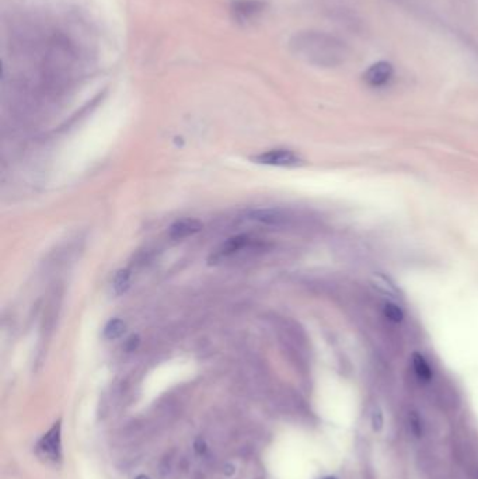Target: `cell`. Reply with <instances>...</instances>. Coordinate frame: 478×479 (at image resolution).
Listing matches in <instances>:
<instances>
[{"mask_svg": "<svg viewBox=\"0 0 478 479\" xmlns=\"http://www.w3.org/2000/svg\"><path fill=\"white\" fill-rule=\"evenodd\" d=\"M326 479H337V478H334V476H328V478H326Z\"/></svg>", "mask_w": 478, "mask_h": 479, "instance_id": "17", "label": "cell"}, {"mask_svg": "<svg viewBox=\"0 0 478 479\" xmlns=\"http://www.w3.org/2000/svg\"><path fill=\"white\" fill-rule=\"evenodd\" d=\"M247 219L272 228L283 226L286 225V221H288V216L276 209H254L248 213Z\"/></svg>", "mask_w": 478, "mask_h": 479, "instance_id": "6", "label": "cell"}, {"mask_svg": "<svg viewBox=\"0 0 478 479\" xmlns=\"http://www.w3.org/2000/svg\"><path fill=\"white\" fill-rule=\"evenodd\" d=\"M383 426H385L383 412H381V409L376 408L372 413V428L374 432H380L381 429H383Z\"/></svg>", "mask_w": 478, "mask_h": 479, "instance_id": "13", "label": "cell"}, {"mask_svg": "<svg viewBox=\"0 0 478 479\" xmlns=\"http://www.w3.org/2000/svg\"><path fill=\"white\" fill-rule=\"evenodd\" d=\"M254 163L272 167H295L300 166L303 160L292 150L288 149H274L252 157Z\"/></svg>", "mask_w": 478, "mask_h": 479, "instance_id": "1", "label": "cell"}, {"mask_svg": "<svg viewBox=\"0 0 478 479\" xmlns=\"http://www.w3.org/2000/svg\"><path fill=\"white\" fill-rule=\"evenodd\" d=\"M202 230V223L197 219H181L174 221L169 229V236L173 240H184Z\"/></svg>", "mask_w": 478, "mask_h": 479, "instance_id": "5", "label": "cell"}, {"mask_svg": "<svg viewBox=\"0 0 478 479\" xmlns=\"http://www.w3.org/2000/svg\"><path fill=\"white\" fill-rule=\"evenodd\" d=\"M59 445H60V440H59V426H55L44 439H43V445L41 449L52 456L56 457L59 453Z\"/></svg>", "mask_w": 478, "mask_h": 479, "instance_id": "8", "label": "cell"}, {"mask_svg": "<svg viewBox=\"0 0 478 479\" xmlns=\"http://www.w3.org/2000/svg\"><path fill=\"white\" fill-rule=\"evenodd\" d=\"M194 449H195V452H197L200 456L205 454V453H206V450H208L206 441H205L202 437H198V439L195 440V443H194Z\"/></svg>", "mask_w": 478, "mask_h": 479, "instance_id": "14", "label": "cell"}, {"mask_svg": "<svg viewBox=\"0 0 478 479\" xmlns=\"http://www.w3.org/2000/svg\"><path fill=\"white\" fill-rule=\"evenodd\" d=\"M254 244V240L250 238L248 236H236V237H230L228 238L225 243H223L215 252V255H212V261L219 262L225 258L233 257V255L241 252L246 248H251Z\"/></svg>", "mask_w": 478, "mask_h": 479, "instance_id": "3", "label": "cell"}, {"mask_svg": "<svg viewBox=\"0 0 478 479\" xmlns=\"http://www.w3.org/2000/svg\"><path fill=\"white\" fill-rule=\"evenodd\" d=\"M383 314L390 319V321H393V323H400L401 319L404 318L403 310H401L397 304H394V303H392V302H387V303L385 304V307H383Z\"/></svg>", "mask_w": 478, "mask_h": 479, "instance_id": "12", "label": "cell"}, {"mask_svg": "<svg viewBox=\"0 0 478 479\" xmlns=\"http://www.w3.org/2000/svg\"><path fill=\"white\" fill-rule=\"evenodd\" d=\"M394 76V66L387 60H379L370 65L363 73V82L370 87H383Z\"/></svg>", "mask_w": 478, "mask_h": 479, "instance_id": "2", "label": "cell"}, {"mask_svg": "<svg viewBox=\"0 0 478 479\" xmlns=\"http://www.w3.org/2000/svg\"><path fill=\"white\" fill-rule=\"evenodd\" d=\"M130 280H131L130 271H126V269L118 271L114 276V280H112V289H114L115 295L125 293L126 289L130 287Z\"/></svg>", "mask_w": 478, "mask_h": 479, "instance_id": "9", "label": "cell"}, {"mask_svg": "<svg viewBox=\"0 0 478 479\" xmlns=\"http://www.w3.org/2000/svg\"><path fill=\"white\" fill-rule=\"evenodd\" d=\"M123 332H125V323L122 321V319H118V318L111 319V321L104 328V336L110 341L118 339Z\"/></svg>", "mask_w": 478, "mask_h": 479, "instance_id": "10", "label": "cell"}, {"mask_svg": "<svg viewBox=\"0 0 478 479\" xmlns=\"http://www.w3.org/2000/svg\"><path fill=\"white\" fill-rule=\"evenodd\" d=\"M370 284L374 291H377L379 293L389 297L390 300H400L403 297V293L398 289V286L389 275H385L381 272L372 273Z\"/></svg>", "mask_w": 478, "mask_h": 479, "instance_id": "4", "label": "cell"}, {"mask_svg": "<svg viewBox=\"0 0 478 479\" xmlns=\"http://www.w3.org/2000/svg\"><path fill=\"white\" fill-rule=\"evenodd\" d=\"M139 345V338L138 336H132L128 343H126V349L130 350V352H134V350L136 349V346Z\"/></svg>", "mask_w": 478, "mask_h": 479, "instance_id": "15", "label": "cell"}, {"mask_svg": "<svg viewBox=\"0 0 478 479\" xmlns=\"http://www.w3.org/2000/svg\"><path fill=\"white\" fill-rule=\"evenodd\" d=\"M412 367H414V371H416L417 377L421 381L428 382L432 378V369H431L428 360L421 354L416 352L412 355Z\"/></svg>", "mask_w": 478, "mask_h": 479, "instance_id": "7", "label": "cell"}, {"mask_svg": "<svg viewBox=\"0 0 478 479\" xmlns=\"http://www.w3.org/2000/svg\"><path fill=\"white\" fill-rule=\"evenodd\" d=\"M408 423H409L411 433L414 436H416L417 439L422 437V434H424V422H422V418L418 415V412H411L408 415Z\"/></svg>", "mask_w": 478, "mask_h": 479, "instance_id": "11", "label": "cell"}, {"mask_svg": "<svg viewBox=\"0 0 478 479\" xmlns=\"http://www.w3.org/2000/svg\"><path fill=\"white\" fill-rule=\"evenodd\" d=\"M135 479H150V478L146 476V475H138Z\"/></svg>", "mask_w": 478, "mask_h": 479, "instance_id": "16", "label": "cell"}]
</instances>
